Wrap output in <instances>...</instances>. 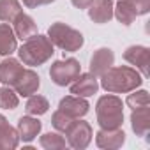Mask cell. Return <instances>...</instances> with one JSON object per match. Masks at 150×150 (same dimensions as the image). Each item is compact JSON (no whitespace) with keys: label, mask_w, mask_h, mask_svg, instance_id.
Wrapping results in <instances>:
<instances>
[{"label":"cell","mask_w":150,"mask_h":150,"mask_svg":"<svg viewBox=\"0 0 150 150\" xmlns=\"http://www.w3.org/2000/svg\"><path fill=\"white\" fill-rule=\"evenodd\" d=\"M96 143L99 148H108V150H115L120 148L125 143V132L122 131V127L117 129H99L96 134Z\"/></svg>","instance_id":"cell-11"},{"label":"cell","mask_w":150,"mask_h":150,"mask_svg":"<svg viewBox=\"0 0 150 150\" xmlns=\"http://www.w3.org/2000/svg\"><path fill=\"white\" fill-rule=\"evenodd\" d=\"M96 115L97 124L101 129H117L124 124V104L122 99L110 94L97 99L96 104Z\"/></svg>","instance_id":"cell-3"},{"label":"cell","mask_w":150,"mask_h":150,"mask_svg":"<svg viewBox=\"0 0 150 150\" xmlns=\"http://www.w3.org/2000/svg\"><path fill=\"white\" fill-rule=\"evenodd\" d=\"M99 90V81L97 76H94L92 72H85V74H78V78L71 83V94L78 96V97H90L94 94H97Z\"/></svg>","instance_id":"cell-9"},{"label":"cell","mask_w":150,"mask_h":150,"mask_svg":"<svg viewBox=\"0 0 150 150\" xmlns=\"http://www.w3.org/2000/svg\"><path fill=\"white\" fill-rule=\"evenodd\" d=\"M71 4L74 7H78V9H88V6L92 4V0H71Z\"/></svg>","instance_id":"cell-29"},{"label":"cell","mask_w":150,"mask_h":150,"mask_svg":"<svg viewBox=\"0 0 150 150\" xmlns=\"http://www.w3.org/2000/svg\"><path fill=\"white\" fill-rule=\"evenodd\" d=\"M125 104L131 110H136V108H141V106H150V96H148L146 90H132V94L127 96Z\"/></svg>","instance_id":"cell-25"},{"label":"cell","mask_w":150,"mask_h":150,"mask_svg":"<svg viewBox=\"0 0 150 150\" xmlns=\"http://www.w3.org/2000/svg\"><path fill=\"white\" fill-rule=\"evenodd\" d=\"M13 30H14L16 39L27 41V39H30L32 35L37 34V25H35V21H34L32 16H28L25 13H20L13 20Z\"/></svg>","instance_id":"cell-15"},{"label":"cell","mask_w":150,"mask_h":150,"mask_svg":"<svg viewBox=\"0 0 150 150\" xmlns=\"http://www.w3.org/2000/svg\"><path fill=\"white\" fill-rule=\"evenodd\" d=\"M53 53L55 51H53L51 41L48 39V35H41V34H35L30 39L23 41V46L18 50L20 60L30 67L42 65L53 57Z\"/></svg>","instance_id":"cell-2"},{"label":"cell","mask_w":150,"mask_h":150,"mask_svg":"<svg viewBox=\"0 0 150 150\" xmlns=\"http://www.w3.org/2000/svg\"><path fill=\"white\" fill-rule=\"evenodd\" d=\"M113 16H115L122 25H125V27H129V25L138 18L134 7H132V4H131V0H118L117 6H113Z\"/></svg>","instance_id":"cell-20"},{"label":"cell","mask_w":150,"mask_h":150,"mask_svg":"<svg viewBox=\"0 0 150 150\" xmlns=\"http://www.w3.org/2000/svg\"><path fill=\"white\" fill-rule=\"evenodd\" d=\"M72 120H74V118H71L69 115H65V113L60 111V110H57V111L51 115V125H53L58 132H65V131L71 127Z\"/></svg>","instance_id":"cell-26"},{"label":"cell","mask_w":150,"mask_h":150,"mask_svg":"<svg viewBox=\"0 0 150 150\" xmlns=\"http://www.w3.org/2000/svg\"><path fill=\"white\" fill-rule=\"evenodd\" d=\"M131 127L136 136H146L150 131V108L141 106L131 113Z\"/></svg>","instance_id":"cell-17"},{"label":"cell","mask_w":150,"mask_h":150,"mask_svg":"<svg viewBox=\"0 0 150 150\" xmlns=\"http://www.w3.org/2000/svg\"><path fill=\"white\" fill-rule=\"evenodd\" d=\"M131 4L138 16H143L150 11V0H131Z\"/></svg>","instance_id":"cell-27"},{"label":"cell","mask_w":150,"mask_h":150,"mask_svg":"<svg viewBox=\"0 0 150 150\" xmlns=\"http://www.w3.org/2000/svg\"><path fill=\"white\" fill-rule=\"evenodd\" d=\"M65 136H67V145L76 148V150H81V148H87L92 141V125L85 120H80V118H74L71 127L65 131Z\"/></svg>","instance_id":"cell-6"},{"label":"cell","mask_w":150,"mask_h":150,"mask_svg":"<svg viewBox=\"0 0 150 150\" xmlns=\"http://www.w3.org/2000/svg\"><path fill=\"white\" fill-rule=\"evenodd\" d=\"M48 39L51 41L53 46H57V48H60L62 51H67V53L80 51V48L85 42L83 34L80 30L72 28V27H69L62 21L51 23V27L48 28Z\"/></svg>","instance_id":"cell-4"},{"label":"cell","mask_w":150,"mask_h":150,"mask_svg":"<svg viewBox=\"0 0 150 150\" xmlns=\"http://www.w3.org/2000/svg\"><path fill=\"white\" fill-rule=\"evenodd\" d=\"M39 143L46 150H62V148L67 146L65 138L60 136L58 132H46V134H42L41 139H39Z\"/></svg>","instance_id":"cell-23"},{"label":"cell","mask_w":150,"mask_h":150,"mask_svg":"<svg viewBox=\"0 0 150 150\" xmlns=\"http://www.w3.org/2000/svg\"><path fill=\"white\" fill-rule=\"evenodd\" d=\"M51 2H55V0H23V6L28 7V9H37V7L48 6V4H51Z\"/></svg>","instance_id":"cell-28"},{"label":"cell","mask_w":150,"mask_h":150,"mask_svg":"<svg viewBox=\"0 0 150 150\" xmlns=\"http://www.w3.org/2000/svg\"><path fill=\"white\" fill-rule=\"evenodd\" d=\"M48 110H50V103H48V99L42 97V96H39V94H37V96L32 94V96L28 97L27 104H25V111H27L28 115H32V117L44 115Z\"/></svg>","instance_id":"cell-22"},{"label":"cell","mask_w":150,"mask_h":150,"mask_svg":"<svg viewBox=\"0 0 150 150\" xmlns=\"http://www.w3.org/2000/svg\"><path fill=\"white\" fill-rule=\"evenodd\" d=\"M20 13H23L20 0H0V21L13 23Z\"/></svg>","instance_id":"cell-21"},{"label":"cell","mask_w":150,"mask_h":150,"mask_svg":"<svg viewBox=\"0 0 150 150\" xmlns=\"http://www.w3.org/2000/svg\"><path fill=\"white\" fill-rule=\"evenodd\" d=\"M124 60L129 62L131 65H134L136 71H139V74L143 78H148V64H150V50L146 46H129L124 51Z\"/></svg>","instance_id":"cell-7"},{"label":"cell","mask_w":150,"mask_h":150,"mask_svg":"<svg viewBox=\"0 0 150 150\" xmlns=\"http://www.w3.org/2000/svg\"><path fill=\"white\" fill-rule=\"evenodd\" d=\"M41 87V78L39 74L32 69H23L21 74L18 76V80L14 81L13 88L16 90L18 96H23V97H30L32 94H35Z\"/></svg>","instance_id":"cell-8"},{"label":"cell","mask_w":150,"mask_h":150,"mask_svg":"<svg viewBox=\"0 0 150 150\" xmlns=\"http://www.w3.org/2000/svg\"><path fill=\"white\" fill-rule=\"evenodd\" d=\"M115 64V53L110 48H99L90 57V72L101 78L103 74Z\"/></svg>","instance_id":"cell-12"},{"label":"cell","mask_w":150,"mask_h":150,"mask_svg":"<svg viewBox=\"0 0 150 150\" xmlns=\"http://www.w3.org/2000/svg\"><path fill=\"white\" fill-rule=\"evenodd\" d=\"M58 110L64 111L65 115H69L71 118H81L88 113L90 104L85 97H78V96H67L62 97L58 103Z\"/></svg>","instance_id":"cell-10"},{"label":"cell","mask_w":150,"mask_h":150,"mask_svg":"<svg viewBox=\"0 0 150 150\" xmlns=\"http://www.w3.org/2000/svg\"><path fill=\"white\" fill-rule=\"evenodd\" d=\"M20 104V97L16 94V90H13L11 87H0V108L2 110H16Z\"/></svg>","instance_id":"cell-24"},{"label":"cell","mask_w":150,"mask_h":150,"mask_svg":"<svg viewBox=\"0 0 150 150\" xmlns=\"http://www.w3.org/2000/svg\"><path fill=\"white\" fill-rule=\"evenodd\" d=\"M20 143L18 131L7 122L4 115H0V150H13Z\"/></svg>","instance_id":"cell-18"},{"label":"cell","mask_w":150,"mask_h":150,"mask_svg":"<svg viewBox=\"0 0 150 150\" xmlns=\"http://www.w3.org/2000/svg\"><path fill=\"white\" fill-rule=\"evenodd\" d=\"M143 83V76L129 65L110 67L101 76V87L110 94H127Z\"/></svg>","instance_id":"cell-1"},{"label":"cell","mask_w":150,"mask_h":150,"mask_svg":"<svg viewBox=\"0 0 150 150\" xmlns=\"http://www.w3.org/2000/svg\"><path fill=\"white\" fill-rule=\"evenodd\" d=\"M88 18L97 25L108 23L113 18V0H92L88 6Z\"/></svg>","instance_id":"cell-13"},{"label":"cell","mask_w":150,"mask_h":150,"mask_svg":"<svg viewBox=\"0 0 150 150\" xmlns=\"http://www.w3.org/2000/svg\"><path fill=\"white\" fill-rule=\"evenodd\" d=\"M23 71V65L20 60L7 57L6 60L0 62V83H4L7 87H13L14 81L18 80V76Z\"/></svg>","instance_id":"cell-16"},{"label":"cell","mask_w":150,"mask_h":150,"mask_svg":"<svg viewBox=\"0 0 150 150\" xmlns=\"http://www.w3.org/2000/svg\"><path fill=\"white\" fill-rule=\"evenodd\" d=\"M41 129H42V124L37 120V117H32V115L21 117V118L18 120V127H16L20 139L25 141V143L34 141V139L39 136Z\"/></svg>","instance_id":"cell-14"},{"label":"cell","mask_w":150,"mask_h":150,"mask_svg":"<svg viewBox=\"0 0 150 150\" xmlns=\"http://www.w3.org/2000/svg\"><path fill=\"white\" fill-rule=\"evenodd\" d=\"M81 72V65L76 58H65V60H57L50 67V78L55 85L58 87H67L78 78Z\"/></svg>","instance_id":"cell-5"},{"label":"cell","mask_w":150,"mask_h":150,"mask_svg":"<svg viewBox=\"0 0 150 150\" xmlns=\"http://www.w3.org/2000/svg\"><path fill=\"white\" fill-rule=\"evenodd\" d=\"M18 50L14 30L9 23H0V55L11 57Z\"/></svg>","instance_id":"cell-19"}]
</instances>
